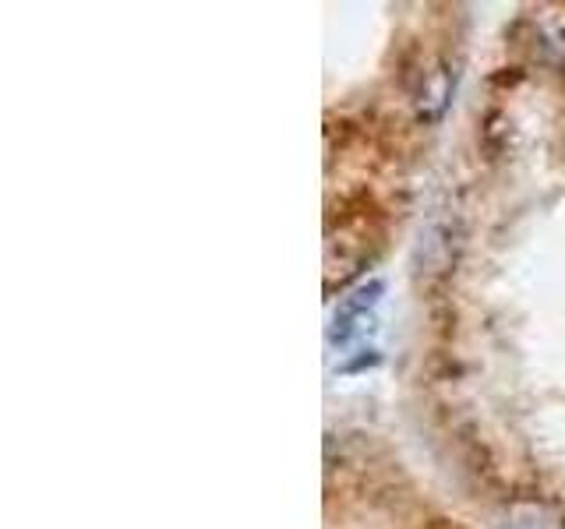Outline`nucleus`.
I'll return each instance as SVG.
<instances>
[{
  "instance_id": "1",
  "label": "nucleus",
  "mask_w": 565,
  "mask_h": 529,
  "mask_svg": "<svg viewBox=\"0 0 565 529\" xmlns=\"http://www.w3.org/2000/svg\"><path fill=\"white\" fill-rule=\"evenodd\" d=\"M509 529H558L552 511H547L544 505H534V501H520L509 508Z\"/></svg>"
},
{
  "instance_id": "2",
  "label": "nucleus",
  "mask_w": 565,
  "mask_h": 529,
  "mask_svg": "<svg viewBox=\"0 0 565 529\" xmlns=\"http://www.w3.org/2000/svg\"><path fill=\"white\" fill-rule=\"evenodd\" d=\"M428 99H420V114L435 120L441 110H446V99H449V78H446V71H435L431 82H428V93H424Z\"/></svg>"
}]
</instances>
